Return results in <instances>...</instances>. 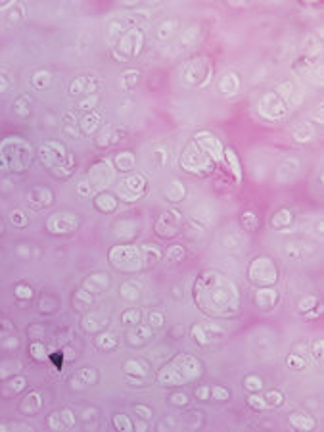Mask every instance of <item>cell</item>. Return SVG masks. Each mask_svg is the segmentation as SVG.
<instances>
[{
	"label": "cell",
	"instance_id": "39",
	"mask_svg": "<svg viewBox=\"0 0 324 432\" xmlns=\"http://www.w3.org/2000/svg\"><path fill=\"white\" fill-rule=\"evenodd\" d=\"M153 154H155V158L159 160V166H165V162H167V150H165L163 146H157Z\"/></svg>",
	"mask_w": 324,
	"mask_h": 432
},
{
	"label": "cell",
	"instance_id": "33",
	"mask_svg": "<svg viewBox=\"0 0 324 432\" xmlns=\"http://www.w3.org/2000/svg\"><path fill=\"white\" fill-rule=\"evenodd\" d=\"M50 81H52V75H50V71H46V69H38L31 77V83L35 85L36 89H46L50 85Z\"/></svg>",
	"mask_w": 324,
	"mask_h": 432
},
{
	"label": "cell",
	"instance_id": "37",
	"mask_svg": "<svg viewBox=\"0 0 324 432\" xmlns=\"http://www.w3.org/2000/svg\"><path fill=\"white\" fill-rule=\"evenodd\" d=\"M23 6L21 4H16L14 8H12V12L8 14V21L10 23H18V21H21V18H23Z\"/></svg>",
	"mask_w": 324,
	"mask_h": 432
},
{
	"label": "cell",
	"instance_id": "7",
	"mask_svg": "<svg viewBox=\"0 0 324 432\" xmlns=\"http://www.w3.org/2000/svg\"><path fill=\"white\" fill-rule=\"evenodd\" d=\"M194 142H196L213 162H221V160H223L225 146H223V142H221L211 131H199V133H196Z\"/></svg>",
	"mask_w": 324,
	"mask_h": 432
},
{
	"label": "cell",
	"instance_id": "2",
	"mask_svg": "<svg viewBox=\"0 0 324 432\" xmlns=\"http://www.w3.org/2000/svg\"><path fill=\"white\" fill-rule=\"evenodd\" d=\"M213 160L207 156L206 152L192 140L190 144H186V148L182 150V156H180V166L184 171L188 173H209L213 171Z\"/></svg>",
	"mask_w": 324,
	"mask_h": 432
},
{
	"label": "cell",
	"instance_id": "35",
	"mask_svg": "<svg viewBox=\"0 0 324 432\" xmlns=\"http://www.w3.org/2000/svg\"><path fill=\"white\" fill-rule=\"evenodd\" d=\"M113 131H115L113 127H108V129H104V133H102V135L98 137V142H96V144H98L100 148L109 146V144L113 142Z\"/></svg>",
	"mask_w": 324,
	"mask_h": 432
},
{
	"label": "cell",
	"instance_id": "28",
	"mask_svg": "<svg viewBox=\"0 0 324 432\" xmlns=\"http://www.w3.org/2000/svg\"><path fill=\"white\" fill-rule=\"evenodd\" d=\"M294 92H296V87H294V83H292V81H284V83H280L278 87H276V92H274V94H276L280 100L288 106L290 102H292Z\"/></svg>",
	"mask_w": 324,
	"mask_h": 432
},
{
	"label": "cell",
	"instance_id": "27",
	"mask_svg": "<svg viewBox=\"0 0 324 432\" xmlns=\"http://www.w3.org/2000/svg\"><path fill=\"white\" fill-rule=\"evenodd\" d=\"M199 33H201L199 25H188V27L182 31V35H180V45L182 46L196 45V41L199 38Z\"/></svg>",
	"mask_w": 324,
	"mask_h": 432
},
{
	"label": "cell",
	"instance_id": "32",
	"mask_svg": "<svg viewBox=\"0 0 324 432\" xmlns=\"http://www.w3.org/2000/svg\"><path fill=\"white\" fill-rule=\"evenodd\" d=\"M272 227L274 229H284V227H288L290 223H292V212L290 210H280V212L274 213V217H272Z\"/></svg>",
	"mask_w": 324,
	"mask_h": 432
},
{
	"label": "cell",
	"instance_id": "43",
	"mask_svg": "<svg viewBox=\"0 0 324 432\" xmlns=\"http://www.w3.org/2000/svg\"><path fill=\"white\" fill-rule=\"evenodd\" d=\"M123 319H125L127 323H135V321H138V319H140V313H138V311H129L125 317H123Z\"/></svg>",
	"mask_w": 324,
	"mask_h": 432
},
{
	"label": "cell",
	"instance_id": "18",
	"mask_svg": "<svg viewBox=\"0 0 324 432\" xmlns=\"http://www.w3.org/2000/svg\"><path fill=\"white\" fill-rule=\"evenodd\" d=\"M100 125H102V115H100L98 111H87V113L83 115V120L79 121V129H81L85 135L96 133V131L100 129Z\"/></svg>",
	"mask_w": 324,
	"mask_h": 432
},
{
	"label": "cell",
	"instance_id": "4",
	"mask_svg": "<svg viewBox=\"0 0 324 432\" xmlns=\"http://www.w3.org/2000/svg\"><path fill=\"white\" fill-rule=\"evenodd\" d=\"M38 156H40V162L45 164L46 167H50V169H56V167H65L63 164L67 162H73L69 154H67V150L63 148V144L60 142H56V140H48L46 144L40 146L38 150Z\"/></svg>",
	"mask_w": 324,
	"mask_h": 432
},
{
	"label": "cell",
	"instance_id": "36",
	"mask_svg": "<svg viewBox=\"0 0 324 432\" xmlns=\"http://www.w3.org/2000/svg\"><path fill=\"white\" fill-rule=\"evenodd\" d=\"M242 223L246 225V229L253 230L257 227V217H255V213L253 212H244L242 213Z\"/></svg>",
	"mask_w": 324,
	"mask_h": 432
},
{
	"label": "cell",
	"instance_id": "45",
	"mask_svg": "<svg viewBox=\"0 0 324 432\" xmlns=\"http://www.w3.org/2000/svg\"><path fill=\"white\" fill-rule=\"evenodd\" d=\"M320 108H322V104H318L315 110H313V113H311V115L315 117L316 123H322V113H320Z\"/></svg>",
	"mask_w": 324,
	"mask_h": 432
},
{
	"label": "cell",
	"instance_id": "29",
	"mask_svg": "<svg viewBox=\"0 0 324 432\" xmlns=\"http://www.w3.org/2000/svg\"><path fill=\"white\" fill-rule=\"evenodd\" d=\"M303 46H305V52L309 58H318L320 56V48H322V43L315 37V35H309V37L303 41Z\"/></svg>",
	"mask_w": 324,
	"mask_h": 432
},
{
	"label": "cell",
	"instance_id": "31",
	"mask_svg": "<svg viewBox=\"0 0 324 432\" xmlns=\"http://www.w3.org/2000/svg\"><path fill=\"white\" fill-rule=\"evenodd\" d=\"M14 113L18 117H27L29 113H31V102H29L27 96L16 98V102H14Z\"/></svg>",
	"mask_w": 324,
	"mask_h": 432
},
{
	"label": "cell",
	"instance_id": "25",
	"mask_svg": "<svg viewBox=\"0 0 324 432\" xmlns=\"http://www.w3.org/2000/svg\"><path fill=\"white\" fill-rule=\"evenodd\" d=\"M62 129H63V135H65V137H69V138L79 137V125H77V120H75V115H73L71 111L65 113L62 117Z\"/></svg>",
	"mask_w": 324,
	"mask_h": 432
},
{
	"label": "cell",
	"instance_id": "30",
	"mask_svg": "<svg viewBox=\"0 0 324 432\" xmlns=\"http://www.w3.org/2000/svg\"><path fill=\"white\" fill-rule=\"evenodd\" d=\"M138 79H140V71L138 69H127L121 75V87L125 91H129V89H133V87L138 85Z\"/></svg>",
	"mask_w": 324,
	"mask_h": 432
},
{
	"label": "cell",
	"instance_id": "20",
	"mask_svg": "<svg viewBox=\"0 0 324 432\" xmlns=\"http://www.w3.org/2000/svg\"><path fill=\"white\" fill-rule=\"evenodd\" d=\"M163 194H165V198L169 200V202H180V200H184V196H186V186L180 183V181H171V183H167V186L163 188Z\"/></svg>",
	"mask_w": 324,
	"mask_h": 432
},
{
	"label": "cell",
	"instance_id": "5",
	"mask_svg": "<svg viewBox=\"0 0 324 432\" xmlns=\"http://www.w3.org/2000/svg\"><path fill=\"white\" fill-rule=\"evenodd\" d=\"M144 46V33L140 29H131L123 33V37L117 43V54L123 58H131V56H138Z\"/></svg>",
	"mask_w": 324,
	"mask_h": 432
},
{
	"label": "cell",
	"instance_id": "26",
	"mask_svg": "<svg viewBox=\"0 0 324 432\" xmlns=\"http://www.w3.org/2000/svg\"><path fill=\"white\" fill-rule=\"evenodd\" d=\"M123 37V23L117 21V19H111L108 23V33H106V41L109 45H115L119 43V38Z\"/></svg>",
	"mask_w": 324,
	"mask_h": 432
},
{
	"label": "cell",
	"instance_id": "21",
	"mask_svg": "<svg viewBox=\"0 0 324 432\" xmlns=\"http://www.w3.org/2000/svg\"><path fill=\"white\" fill-rule=\"evenodd\" d=\"M223 160H225L228 169H230L232 175H234L236 183H240V181H242V164H240V158L236 156L234 150H232V148H225V152H223Z\"/></svg>",
	"mask_w": 324,
	"mask_h": 432
},
{
	"label": "cell",
	"instance_id": "11",
	"mask_svg": "<svg viewBox=\"0 0 324 432\" xmlns=\"http://www.w3.org/2000/svg\"><path fill=\"white\" fill-rule=\"evenodd\" d=\"M180 223V213L179 212H165L159 217L157 225H155V230L161 234V237H175L177 234V229H179Z\"/></svg>",
	"mask_w": 324,
	"mask_h": 432
},
{
	"label": "cell",
	"instance_id": "49",
	"mask_svg": "<svg viewBox=\"0 0 324 432\" xmlns=\"http://www.w3.org/2000/svg\"><path fill=\"white\" fill-rule=\"evenodd\" d=\"M173 402H175V404H186V396H175Z\"/></svg>",
	"mask_w": 324,
	"mask_h": 432
},
{
	"label": "cell",
	"instance_id": "46",
	"mask_svg": "<svg viewBox=\"0 0 324 432\" xmlns=\"http://www.w3.org/2000/svg\"><path fill=\"white\" fill-rule=\"evenodd\" d=\"M121 292H123V294H125L127 298H131V300H133V298H136V290L133 288V286H125V288H123Z\"/></svg>",
	"mask_w": 324,
	"mask_h": 432
},
{
	"label": "cell",
	"instance_id": "34",
	"mask_svg": "<svg viewBox=\"0 0 324 432\" xmlns=\"http://www.w3.org/2000/svg\"><path fill=\"white\" fill-rule=\"evenodd\" d=\"M96 104H98V94H89V96H85L81 102H79V108L85 111H94L96 108Z\"/></svg>",
	"mask_w": 324,
	"mask_h": 432
},
{
	"label": "cell",
	"instance_id": "16",
	"mask_svg": "<svg viewBox=\"0 0 324 432\" xmlns=\"http://www.w3.org/2000/svg\"><path fill=\"white\" fill-rule=\"evenodd\" d=\"M27 200L29 204L33 206V208H45V206H50L52 200H54V194L50 188H46V186H35L31 192L27 194Z\"/></svg>",
	"mask_w": 324,
	"mask_h": 432
},
{
	"label": "cell",
	"instance_id": "50",
	"mask_svg": "<svg viewBox=\"0 0 324 432\" xmlns=\"http://www.w3.org/2000/svg\"><path fill=\"white\" fill-rule=\"evenodd\" d=\"M215 398H221V400H223V398H226V392L225 390H221V388H215Z\"/></svg>",
	"mask_w": 324,
	"mask_h": 432
},
{
	"label": "cell",
	"instance_id": "13",
	"mask_svg": "<svg viewBox=\"0 0 324 432\" xmlns=\"http://www.w3.org/2000/svg\"><path fill=\"white\" fill-rule=\"evenodd\" d=\"M299 173V160L297 158H284L276 167V181L278 183H290Z\"/></svg>",
	"mask_w": 324,
	"mask_h": 432
},
{
	"label": "cell",
	"instance_id": "22",
	"mask_svg": "<svg viewBox=\"0 0 324 432\" xmlns=\"http://www.w3.org/2000/svg\"><path fill=\"white\" fill-rule=\"evenodd\" d=\"M113 164H115V167H117L119 171L127 173V171H131L135 167L136 158L131 150H123V152H117V156L113 158Z\"/></svg>",
	"mask_w": 324,
	"mask_h": 432
},
{
	"label": "cell",
	"instance_id": "48",
	"mask_svg": "<svg viewBox=\"0 0 324 432\" xmlns=\"http://www.w3.org/2000/svg\"><path fill=\"white\" fill-rule=\"evenodd\" d=\"M150 321H152V325H155V327H159L163 323V317L159 315V313H153L152 317H150Z\"/></svg>",
	"mask_w": 324,
	"mask_h": 432
},
{
	"label": "cell",
	"instance_id": "23",
	"mask_svg": "<svg viewBox=\"0 0 324 432\" xmlns=\"http://www.w3.org/2000/svg\"><path fill=\"white\" fill-rule=\"evenodd\" d=\"M117 198L113 196L111 192H100L96 196V200H94V206L98 208L100 212L108 213V212H113L115 208H117Z\"/></svg>",
	"mask_w": 324,
	"mask_h": 432
},
{
	"label": "cell",
	"instance_id": "12",
	"mask_svg": "<svg viewBox=\"0 0 324 432\" xmlns=\"http://www.w3.org/2000/svg\"><path fill=\"white\" fill-rule=\"evenodd\" d=\"M100 89V81L96 77H77L73 79L71 87H69V94L77 96V94H96V91Z\"/></svg>",
	"mask_w": 324,
	"mask_h": 432
},
{
	"label": "cell",
	"instance_id": "15",
	"mask_svg": "<svg viewBox=\"0 0 324 432\" xmlns=\"http://www.w3.org/2000/svg\"><path fill=\"white\" fill-rule=\"evenodd\" d=\"M77 217L75 215H71V213H56V215H52L50 217V221H48V229L50 230H54V232H65V230H71L77 227Z\"/></svg>",
	"mask_w": 324,
	"mask_h": 432
},
{
	"label": "cell",
	"instance_id": "9",
	"mask_svg": "<svg viewBox=\"0 0 324 432\" xmlns=\"http://www.w3.org/2000/svg\"><path fill=\"white\" fill-rule=\"evenodd\" d=\"M296 71L303 79H307L309 83H313L315 87H322V69H320V65L315 64V62H311L309 58H301V60H297L296 64Z\"/></svg>",
	"mask_w": 324,
	"mask_h": 432
},
{
	"label": "cell",
	"instance_id": "38",
	"mask_svg": "<svg viewBox=\"0 0 324 432\" xmlns=\"http://www.w3.org/2000/svg\"><path fill=\"white\" fill-rule=\"evenodd\" d=\"M12 223H16V225H25L27 223V219H25V215H23V212H19V210H16V212H12Z\"/></svg>",
	"mask_w": 324,
	"mask_h": 432
},
{
	"label": "cell",
	"instance_id": "6",
	"mask_svg": "<svg viewBox=\"0 0 324 432\" xmlns=\"http://www.w3.org/2000/svg\"><path fill=\"white\" fill-rule=\"evenodd\" d=\"M286 108H288V106L280 100L274 92L263 94L261 100H259V113H261L265 120L276 121V120H280V117H284V115H286Z\"/></svg>",
	"mask_w": 324,
	"mask_h": 432
},
{
	"label": "cell",
	"instance_id": "24",
	"mask_svg": "<svg viewBox=\"0 0 324 432\" xmlns=\"http://www.w3.org/2000/svg\"><path fill=\"white\" fill-rule=\"evenodd\" d=\"M177 27H179V21H177V19H165V21L159 23V27H157V31H155V35H157L159 41H169V38L175 35Z\"/></svg>",
	"mask_w": 324,
	"mask_h": 432
},
{
	"label": "cell",
	"instance_id": "44",
	"mask_svg": "<svg viewBox=\"0 0 324 432\" xmlns=\"http://www.w3.org/2000/svg\"><path fill=\"white\" fill-rule=\"evenodd\" d=\"M10 87V79L0 71V92H4Z\"/></svg>",
	"mask_w": 324,
	"mask_h": 432
},
{
	"label": "cell",
	"instance_id": "1",
	"mask_svg": "<svg viewBox=\"0 0 324 432\" xmlns=\"http://www.w3.org/2000/svg\"><path fill=\"white\" fill-rule=\"evenodd\" d=\"M31 146L23 138L12 137L0 146V169L14 171V173H23L31 164Z\"/></svg>",
	"mask_w": 324,
	"mask_h": 432
},
{
	"label": "cell",
	"instance_id": "3",
	"mask_svg": "<svg viewBox=\"0 0 324 432\" xmlns=\"http://www.w3.org/2000/svg\"><path fill=\"white\" fill-rule=\"evenodd\" d=\"M115 181V167L109 160H100L94 166L89 169V179L87 183L90 184V188L94 190H100L104 186H109V184Z\"/></svg>",
	"mask_w": 324,
	"mask_h": 432
},
{
	"label": "cell",
	"instance_id": "47",
	"mask_svg": "<svg viewBox=\"0 0 324 432\" xmlns=\"http://www.w3.org/2000/svg\"><path fill=\"white\" fill-rule=\"evenodd\" d=\"M259 386H261V380H257V378H248V388L257 390Z\"/></svg>",
	"mask_w": 324,
	"mask_h": 432
},
{
	"label": "cell",
	"instance_id": "42",
	"mask_svg": "<svg viewBox=\"0 0 324 432\" xmlns=\"http://www.w3.org/2000/svg\"><path fill=\"white\" fill-rule=\"evenodd\" d=\"M315 298H309V300H303V302L299 303V309H303V311H305V309H311V307H313V305H315Z\"/></svg>",
	"mask_w": 324,
	"mask_h": 432
},
{
	"label": "cell",
	"instance_id": "8",
	"mask_svg": "<svg viewBox=\"0 0 324 432\" xmlns=\"http://www.w3.org/2000/svg\"><path fill=\"white\" fill-rule=\"evenodd\" d=\"M201 79H206L204 85L207 83L209 79V71H207V64H206V58H192L186 62L184 69H182V81L188 85H198L201 83Z\"/></svg>",
	"mask_w": 324,
	"mask_h": 432
},
{
	"label": "cell",
	"instance_id": "41",
	"mask_svg": "<svg viewBox=\"0 0 324 432\" xmlns=\"http://www.w3.org/2000/svg\"><path fill=\"white\" fill-rule=\"evenodd\" d=\"M169 258H171V259L182 258V246H173L171 252H169Z\"/></svg>",
	"mask_w": 324,
	"mask_h": 432
},
{
	"label": "cell",
	"instance_id": "19",
	"mask_svg": "<svg viewBox=\"0 0 324 432\" xmlns=\"http://www.w3.org/2000/svg\"><path fill=\"white\" fill-rule=\"evenodd\" d=\"M219 91L225 96H234L240 91V79L236 73H225L219 79Z\"/></svg>",
	"mask_w": 324,
	"mask_h": 432
},
{
	"label": "cell",
	"instance_id": "14",
	"mask_svg": "<svg viewBox=\"0 0 324 432\" xmlns=\"http://www.w3.org/2000/svg\"><path fill=\"white\" fill-rule=\"evenodd\" d=\"M146 177L142 173H131L125 177V181H123V190L125 194L129 196H133V198H138L140 194L146 190Z\"/></svg>",
	"mask_w": 324,
	"mask_h": 432
},
{
	"label": "cell",
	"instance_id": "17",
	"mask_svg": "<svg viewBox=\"0 0 324 432\" xmlns=\"http://www.w3.org/2000/svg\"><path fill=\"white\" fill-rule=\"evenodd\" d=\"M292 138L296 142H311L315 138V127L309 121H297L292 127Z\"/></svg>",
	"mask_w": 324,
	"mask_h": 432
},
{
	"label": "cell",
	"instance_id": "40",
	"mask_svg": "<svg viewBox=\"0 0 324 432\" xmlns=\"http://www.w3.org/2000/svg\"><path fill=\"white\" fill-rule=\"evenodd\" d=\"M77 192L81 194V196H89L92 192V188H90V184L87 181H81V183L77 184Z\"/></svg>",
	"mask_w": 324,
	"mask_h": 432
},
{
	"label": "cell",
	"instance_id": "10",
	"mask_svg": "<svg viewBox=\"0 0 324 432\" xmlns=\"http://www.w3.org/2000/svg\"><path fill=\"white\" fill-rule=\"evenodd\" d=\"M252 281L255 283H263V285H269L276 279V271L274 267L270 265L269 259H257L255 265L252 267Z\"/></svg>",
	"mask_w": 324,
	"mask_h": 432
}]
</instances>
